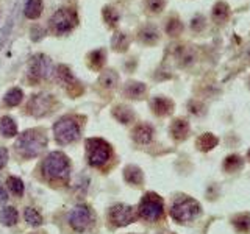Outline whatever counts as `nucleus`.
Returning <instances> with one entry per match:
<instances>
[{"mask_svg":"<svg viewBox=\"0 0 250 234\" xmlns=\"http://www.w3.org/2000/svg\"><path fill=\"white\" fill-rule=\"evenodd\" d=\"M138 39L146 45H155L160 41V31L155 25H146L138 31Z\"/></svg>","mask_w":250,"mask_h":234,"instance_id":"15","label":"nucleus"},{"mask_svg":"<svg viewBox=\"0 0 250 234\" xmlns=\"http://www.w3.org/2000/svg\"><path fill=\"white\" fill-rule=\"evenodd\" d=\"M147 86L141 81H128L124 88V94L131 100H139L146 96Z\"/></svg>","mask_w":250,"mask_h":234,"instance_id":"16","label":"nucleus"},{"mask_svg":"<svg viewBox=\"0 0 250 234\" xmlns=\"http://www.w3.org/2000/svg\"><path fill=\"white\" fill-rule=\"evenodd\" d=\"M8 162V148L0 147V170H2Z\"/></svg>","mask_w":250,"mask_h":234,"instance_id":"41","label":"nucleus"},{"mask_svg":"<svg viewBox=\"0 0 250 234\" xmlns=\"http://www.w3.org/2000/svg\"><path fill=\"white\" fill-rule=\"evenodd\" d=\"M31 39H33V41L36 42V41H41V39L45 36V33H47V31L42 28V27H39V25H33V27H31Z\"/></svg>","mask_w":250,"mask_h":234,"instance_id":"39","label":"nucleus"},{"mask_svg":"<svg viewBox=\"0 0 250 234\" xmlns=\"http://www.w3.org/2000/svg\"><path fill=\"white\" fill-rule=\"evenodd\" d=\"M19 220V213L18 209L13 206H5L2 211H0V222H2L3 226H13Z\"/></svg>","mask_w":250,"mask_h":234,"instance_id":"25","label":"nucleus"},{"mask_svg":"<svg viewBox=\"0 0 250 234\" xmlns=\"http://www.w3.org/2000/svg\"><path fill=\"white\" fill-rule=\"evenodd\" d=\"M102 14H104V20L108 25V28H114L117 25V22H119V19H121L119 11H117L116 8H113V6H105L104 13H102Z\"/></svg>","mask_w":250,"mask_h":234,"instance_id":"32","label":"nucleus"},{"mask_svg":"<svg viewBox=\"0 0 250 234\" xmlns=\"http://www.w3.org/2000/svg\"><path fill=\"white\" fill-rule=\"evenodd\" d=\"M23 218H25V222L30 226H33V228L42 225V215L39 214L35 208H25V211H23Z\"/></svg>","mask_w":250,"mask_h":234,"instance_id":"33","label":"nucleus"},{"mask_svg":"<svg viewBox=\"0 0 250 234\" xmlns=\"http://www.w3.org/2000/svg\"><path fill=\"white\" fill-rule=\"evenodd\" d=\"M28 75L33 81L47 80L52 75V61L44 53H36L30 58Z\"/></svg>","mask_w":250,"mask_h":234,"instance_id":"8","label":"nucleus"},{"mask_svg":"<svg viewBox=\"0 0 250 234\" xmlns=\"http://www.w3.org/2000/svg\"><path fill=\"white\" fill-rule=\"evenodd\" d=\"M231 223H233L234 230H236V231H239L242 234L250 233V214L249 213L236 214L231 218Z\"/></svg>","mask_w":250,"mask_h":234,"instance_id":"27","label":"nucleus"},{"mask_svg":"<svg viewBox=\"0 0 250 234\" xmlns=\"http://www.w3.org/2000/svg\"><path fill=\"white\" fill-rule=\"evenodd\" d=\"M6 184H8V189H10L13 192V195H16V197H22V195H23L25 187H23V183H22L21 178L10 176L6 179Z\"/></svg>","mask_w":250,"mask_h":234,"instance_id":"35","label":"nucleus"},{"mask_svg":"<svg viewBox=\"0 0 250 234\" xmlns=\"http://www.w3.org/2000/svg\"><path fill=\"white\" fill-rule=\"evenodd\" d=\"M189 122H188L186 119H183V117H178V119H175L174 122L170 123V136L174 137L175 140H185L188 137V135H189Z\"/></svg>","mask_w":250,"mask_h":234,"instance_id":"14","label":"nucleus"},{"mask_svg":"<svg viewBox=\"0 0 250 234\" xmlns=\"http://www.w3.org/2000/svg\"><path fill=\"white\" fill-rule=\"evenodd\" d=\"M242 166H244V159H242L239 155H230V156H227V158L224 159V164H222L224 170L229 172V174H234V172L241 170Z\"/></svg>","mask_w":250,"mask_h":234,"instance_id":"29","label":"nucleus"},{"mask_svg":"<svg viewBox=\"0 0 250 234\" xmlns=\"http://www.w3.org/2000/svg\"><path fill=\"white\" fill-rule=\"evenodd\" d=\"M191 28L194 31H202L205 28V18H203V16H195V18L191 20Z\"/></svg>","mask_w":250,"mask_h":234,"instance_id":"40","label":"nucleus"},{"mask_svg":"<svg viewBox=\"0 0 250 234\" xmlns=\"http://www.w3.org/2000/svg\"><path fill=\"white\" fill-rule=\"evenodd\" d=\"M66 89H67V94L72 98H77L78 96H82V94L84 92V88L82 86V83L80 81H74V83H70L69 86H66Z\"/></svg>","mask_w":250,"mask_h":234,"instance_id":"37","label":"nucleus"},{"mask_svg":"<svg viewBox=\"0 0 250 234\" xmlns=\"http://www.w3.org/2000/svg\"><path fill=\"white\" fill-rule=\"evenodd\" d=\"M113 117L117 122L127 125L135 120V111L127 105H116L113 108Z\"/></svg>","mask_w":250,"mask_h":234,"instance_id":"18","label":"nucleus"},{"mask_svg":"<svg viewBox=\"0 0 250 234\" xmlns=\"http://www.w3.org/2000/svg\"><path fill=\"white\" fill-rule=\"evenodd\" d=\"M67 220H69L70 228H72L74 231L83 233V231L88 230V226L92 222V213L86 205H77L70 209Z\"/></svg>","mask_w":250,"mask_h":234,"instance_id":"10","label":"nucleus"},{"mask_svg":"<svg viewBox=\"0 0 250 234\" xmlns=\"http://www.w3.org/2000/svg\"><path fill=\"white\" fill-rule=\"evenodd\" d=\"M22 98H23V92H22V89H19V88H13V89H10L6 94H5V97H3V101H5V105L6 106H18V105H21V101H22Z\"/></svg>","mask_w":250,"mask_h":234,"instance_id":"31","label":"nucleus"},{"mask_svg":"<svg viewBox=\"0 0 250 234\" xmlns=\"http://www.w3.org/2000/svg\"><path fill=\"white\" fill-rule=\"evenodd\" d=\"M44 176L50 181H67L70 174V161L62 152H50L42 162Z\"/></svg>","mask_w":250,"mask_h":234,"instance_id":"2","label":"nucleus"},{"mask_svg":"<svg viewBox=\"0 0 250 234\" xmlns=\"http://www.w3.org/2000/svg\"><path fill=\"white\" fill-rule=\"evenodd\" d=\"M111 145L102 137L86 139V156L92 167H102L111 158Z\"/></svg>","mask_w":250,"mask_h":234,"instance_id":"5","label":"nucleus"},{"mask_svg":"<svg viewBox=\"0 0 250 234\" xmlns=\"http://www.w3.org/2000/svg\"><path fill=\"white\" fill-rule=\"evenodd\" d=\"M78 25V16L74 8H60L50 18V27L53 33L67 35Z\"/></svg>","mask_w":250,"mask_h":234,"instance_id":"7","label":"nucleus"},{"mask_svg":"<svg viewBox=\"0 0 250 234\" xmlns=\"http://www.w3.org/2000/svg\"><path fill=\"white\" fill-rule=\"evenodd\" d=\"M188 108H189V113L194 114V116H200L205 113V106H203V103H200V101H195V100H191L189 105H188Z\"/></svg>","mask_w":250,"mask_h":234,"instance_id":"38","label":"nucleus"},{"mask_svg":"<svg viewBox=\"0 0 250 234\" xmlns=\"http://www.w3.org/2000/svg\"><path fill=\"white\" fill-rule=\"evenodd\" d=\"M105 59H106V55L104 49L92 50L88 53V57H86V62H88L89 69L92 70H100L105 66Z\"/></svg>","mask_w":250,"mask_h":234,"instance_id":"21","label":"nucleus"},{"mask_svg":"<svg viewBox=\"0 0 250 234\" xmlns=\"http://www.w3.org/2000/svg\"><path fill=\"white\" fill-rule=\"evenodd\" d=\"M124 179L128 184L141 186L144 183V174L138 166H133V164H130V166H127L124 169Z\"/></svg>","mask_w":250,"mask_h":234,"instance_id":"17","label":"nucleus"},{"mask_svg":"<svg viewBox=\"0 0 250 234\" xmlns=\"http://www.w3.org/2000/svg\"><path fill=\"white\" fill-rule=\"evenodd\" d=\"M108 218L114 226H127L131 222H135L136 214L131 206L124 205V203H117V205L109 208Z\"/></svg>","mask_w":250,"mask_h":234,"instance_id":"11","label":"nucleus"},{"mask_svg":"<svg viewBox=\"0 0 250 234\" xmlns=\"http://www.w3.org/2000/svg\"><path fill=\"white\" fill-rule=\"evenodd\" d=\"M53 135H55V140H57L60 145H69L75 142L82 135V128H80V123L77 122V117L62 116L61 119H58V122H55L53 125Z\"/></svg>","mask_w":250,"mask_h":234,"instance_id":"3","label":"nucleus"},{"mask_svg":"<svg viewBox=\"0 0 250 234\" xmlns=\"http://www.w3.org/2000/svg\"><path fill=\"white\" fill-rule=\"evenodd\" d=\"M42 10H44V2H42V0H27L23 14H25L27 19L36 20V19L41 18Z\"/></svg>","mask_w":250,"mask_h":234,"instance_id":"20","label":"nucleus"},{"mask_svg":"<svg viewBox=\"0 0 250 234\" xmlns=\"http://www.w3.org/2000/svg\"><path fill=\"white\" fill-rule=\"evenodd\" d=\"M183 22L180 20L178 18H169L167 23H166V33L172 38L180 36L183 33Z\"/></svg>","mask_w":250,"mask_h":234,"instance_id":"34","label":"nucleus"},{"mask_svg":"<svg viewBox=\"0 0 250 234\" xmlns=\"http://www.w3.org/2000/svg\"><path fill=\"white\" fill-rule=\"evenodd\" d=\"M117 83H119V75H117L113 69L105 70V72H102V75L99 77V84H100V88H104V89L111 91L116 88Z\"/></svg>","mask_w":250,"mask_h":234,"instance_id":"23","label":"nucleus"},{"mask_svg":"<svg viewBox=\"0 0 250 234\" xmlns=\"http://www.w3.org/2000/svg\"><path fill=\"white\" fill-rule=\"evenodd\" d=\"M139 217L144 218L147 222H156L163 217L164 213V201L158 194L155 192H147L143 200L139 203L138 208Z\"/></svg>","mask_w":250,"mask_h":234,"instance_id":"6","label":"nucleus"},{"mask_svg":"<svg viewBox=\"0 0 250 234\" xmlns=\"http://www.w3.org/2000/svg\"><path fill=\"white\" fill-rule=\"evenodd\" d=\"M131 137L139 145H147L153 139V128L148 123H139L131 131Z\"/></svg>","mask_w":250,"mask_h":234,"instance_id":"12","label":"nucleus"},{"mask_svg":"<svg viewBox=\"0 0 250 234\" xmlns=\"http://www.w3.org/2000/svg\"><path fill=\"white\" fill-rule=\"evenodd\" d=\"M202 213V206L197 200L191 197H183L177 200L170 208V217L178 223H188L195 220Z\"/></svg>","mask_w":250,"mask_h":234,"instance_id":"4","label":"nucleus"},{"mask_svg":"<svg viewBox=\"0 0 250 234\" xmlns=\"http://www.w3.org/2000/svg\"><path fill=\"white\" fill-rule=\"evenodd\" d=\"M230 18V6L225 2H217L211 10V19L216 23H224Z\"/></svg>","mask_w":250,"mask_h":234,"instance_id":"22","label":"nucleus"},{"mask_svg":"<svg viewBox=\"0 0 250 234\" xmlns=\"http://www.w3.org/2000/svg\"><path fill=\"white\" fill-rule=\"evenodd\" d=\"M55 106H57V98L52 94H36L27 103V109L31 116L35 117H44L53 113Z\"/></svg>","mask_w":250,"mask_h":234,"instance_id":"9","label":"nucleus"},{"mask_svg":"<svg viewBox=\"0 0 250 234\" xmlns=\"http://www.w3.org/2000/svg\"><path fill=\"white\" fill-rule=\"evenodd\" d=\"M55 75H57V80L62 84V86H69L70 83L75 81V77L72 75V70H70L67 66L60 64L55 70Z\"/></svg>","mask_w":250,"mask_h":234,"instance_id":"30","label":"nucleus"},{"mask_svg":"<svg viewBox=\"0 0 250 234\" xmlns=\"http://www.w3.org/2000/svg\"><path fill=\"white\" fill-rule=\"evenodd\" d=\"M150 106H152L153 114L158 117H166L174 111V101L167 97H155L152 100Z\"/></svg>","mask_w":250,"mask_h":234,"instance_id":"13","label":"nucleus"},{"mask_svg":"<svg viewBox=\"0 0 250 234\" xmlns=\"http://www.w3.org/2000/svg\"><path fill=\"white\" fill-rule=\"evenodd\" d=\"M128 45H130V38L122 33V31H117V33L113 35L111 38V47L114 52H119V53H124L128 50Z\"/></svg>","mask_w":250,"mask_h":234,"instance_id":"26","label":"nucleus"},{"mask_svg":"<svg viewBox=\"0 0 250 234\" xmlns=\"http://www.w3.org/2000/svg\"><path fill=\"white\" fill-rule=\"evenodd\" d=\"M175 57L178 59V64L180 66H191L194 59H195V55H194V50L192 49H188V47H183V45H180L177 52H175Z\"/></svg>","mask_w":250,"mask_h":234,"instance_id":"28","label":"nucleus"},{"mask_svg":"<svg viewBox=\"0 0 250 234\" xmlns=\"http://www.w3.org/2000/svg\"><path fill=\"white\" fill-rule=\"evenodd\" d=\"M0 135L3 137H14L18 135V125L10 116L0 117Z\"/></svg>","mask_w":250,"mask_h":234,"instance_id":"24","label":"nucleus"},{"mask_svg":"<svg viewBox=\"0 0 250 234\" xmlns=\"http://www.w3.org/2000/svg\"><path fill=\"white\" fill-rule=\"evenodd\" d=\"M146 6L150 13L158 14L164 10V6H166V0H146Z\"/></svg>","mask_w":250,"mask_h":234,"instance_id":"36","label":"nucleus"},{"mask_svg":"<svg viewBox=\"0 0 250 234\" xmlns=\"http://www.w3.org/2000/svg\"><path fill=\"white\" fill-rule=\"evenodd\" d=\"M45 145H47V136L44 130L31 128V130L23 131L22 135H19L18 140H16V144H14V148L22 158L33 159V158H38V156L44 152Z\"/></svg>","mask_w":250,"mask_h":234,"instance_id":"1","label":"nucleus"},{"mask_svg":"<svg viewBox=\"0 0 250 234\" xmlns=\"http://www.w3.org/2000/svg\"><path fill=\"white\" fill-rule=\"evenodd\" d=\"M8 198H10V197H8V192L3 189V187H0V206H3L5 203L8 201Z\"/></svg>","mask_w":250,"mask_h":234,"instance_id":"42","label":"nucleus"},{"mask_svg":"<svg viewBox=\"0 0 250 234\" xmlns=\"http://www.w3.org/2000/svg\"><path fill=\"white\" fill-rule=\"evenodd\" d=\"M217 144H219V139L213 133H203V135H200L197 140H195V147H197L200 152L213 150L214 147H217Z\"/></svg>","mask_w":250,"mask_h":234,"instance_id":"19","label":"nucleus"},{"mask_svg":"<svg viewBox=\"0 0 250 234\" xmlns=\"http://www.w3.org/2000/svg\"><path fill=\"white\" fill-rule=\"evenodd\" d=\"M247 156H249V158H250V150H249V152H247Z\"/></svg>","mask_w":250,"mask_h":234,"instance_id":"43","label":"nucleus"}]
</instances>
